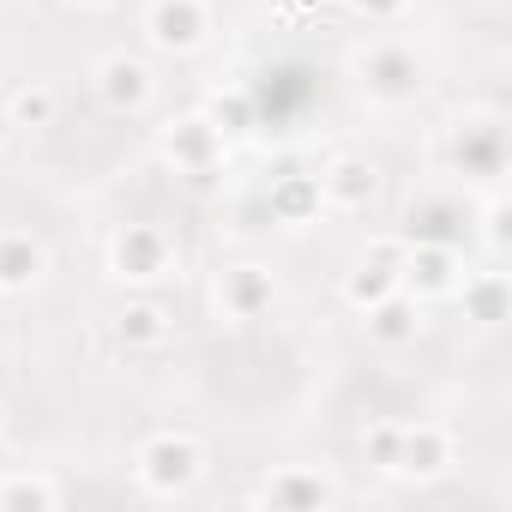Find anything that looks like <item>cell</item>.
Wrapping results in <instances>:
<instances>
[{"mask_svg":"<svg viewBox=\"0 0 512 512\" xmlns=\"http://www.w3.org/2000/svg\"><path fill=\"white\" fill-rule=\"evenodd\" d=\"M205 476V446L187 434V428H157L133 446V482L151 494V500H175L187 494L193 482Z\"/></svg>","mask_w":512,"mask_h":512,"instance_id":"obj_1","label":"cell"},{"mask_svg":"<svg viewBox=\"0 0 512 512\" xmlns=\"http://www.w3.org/2000/svg\"><path fill=\"white\" fill-rule=\"evenodd\" d=\"M169 266H175V241H169V229H157V223H121L115 229V241H109V272L121 278V284H157V278H169Z\"/></svg>","mask_w":512,"mask_h":512,"instance_id":"obj_2","label":"cell"},{"mask_svg":"<svg viewBox=\"0 0 512 512\" xmlns=\"http://www.w3.org/2000/svg\"><path fill=\"white\" fill-rule=\"evenodd\" d=\"M464 278V260L452 241H404V266H398V290H410L416 302H440L452 296Z\"/></svg>","mask_w":512,"mask_h":512,"instance_id":"obj_3","label":"cell"},{"mask_svg":"<svg viewBox=\"0 0 512 512\" xmlns=\"http://www.w3.org/2000/svg\"><path fill=\"white\" fill-rule=\"evenodd\" d=\"M272 308H278V272L272 266H253V260L223 266V278H217V314L223 320L247 326V320H266Z\"/></svg>","mask_w":512,"mask_h":512,"instance_id":"obj_4","label":"cell"},{"mask_svg":"<svg viewBox=\"0 0 512 512\" xmlns=\"http://www.w3.org/2000/svg\"><path fill=\"white\" fill-rule=\"evenodd\" d=\"M205 37H211V7H205V0H151L145 43L157 55H193Z\"/></svg>","mask_w":512,"mask_h":512,"instance_id":"obj_5","label":"cell"},{"mask_svg":"<svg viewBox=\"0 0 512 512\" xmlns=\"http://www.w3.org/2000/svg\"><path fill=\"white\" fill-rule=\"evenodd\" d=\"M398 266H404V235H380V241H368V253L344 272V302H350L356 314L374 308L380 296L398 290Z\"/></svg>","mask_w":512,"mask_h":512,"instance_id":"obj_6","label":"cell"},{"mask_svg":"<svg viewBox=\"0 0 512 512\" xmlns=\"http://www.w3.org/2000/svg\"><path fill=\"white\" fill-rule=\"evenodd\" d=\"M223 151H229V139L217 133V121H211L205 109L163 127V157H169L181 175H211V169L223 163Z\"/></svg>","mask_w":512,"mask_h":512,"instance_id":"obj_7","label":"cell"},{"mask_svg":"<svg viewBox=\"0 0 512 512\" xmlns=\"http://www.w3.org/2000/svg\"><path fill=\"white\" fill-rule=\"evenodd\" d=\"M452 464H458L452 428H440V422H404L398 470H392V476H404V482H434V476H446Z\"/></svg>","mask_w":512,"mask_h":512,"instance_id":"obj_8","label":"cell"},{"mask_svg":"<svg viewBox=\"0 0 512 512\" xmlns=\"http://www.w3.org/2000/svg\"><path fill=\"white\" fill-rule=\"evenodd\" d=\"M97 97H103L115 115H145L151 97H157L151 61H139V55H103V61H97Z\"/></svg>","mask_w":512,"mask_h":512,"instance_id":"obj_9","label":"cell"},{"mask_svg":"<svg viewBox=\"0 0 512 512\" xmlns=\"http://www.w3.org/2000/svg\"><path fill=\"white\" fill-rule=\"evenodd\" d=\"M362 85H368V97H380V103H410V97L422 91V67H416V55H410L404 43H374V49L362 55Z\"/></svg>","mask_w":512,"mask_h":512,"instance_id":"obj_10","label":"cell"},{"mask_svg":"<svg viewBox=\"0 0 512 512\" xmlns=\"http://www.w3.org/2000/svg\"><path fill=\"white\" fill-rule=\"evenodd\" d=\"M314 181H320V205H326V211H368L374 193H380V169H374L368 157H350V151L332 157Z\"/></svg>","mask_w":512,"mask_h":512,"instance_id":"obj_11","label":"cell"},{"mask_svg":"<svg viewBox=\"0 0 512 512\" xmlns=\"http://www.w3.org/2000/svg\"><path fill=\"white\" fill-rule=\"evenodd\" d=\"M49 272V247L31 229H0V296H31Z\"/></svg>","mask_w":512,"mask_h":512,"instance_id":"obj_12","label":"cell"},{"mask_svg":"<svg viewBox=\"0 0 512 512\" xmlns=\"http://www.w3.org/2000/svg\"><path fill=\"white\" fill-rule=\"evenodd\" d=\"M362 326H368V344H380V350H404V344H416L422 338V302L410 296V290H392V296H380L374 308H362Z\"/></svg>","mask_w":512,"mask_h":512,"instance_id":"obj_13","label":"cell"},{"mask_svg":"<svg viewBox=\"0 0 512 512\" xmlns=\"http://www.w3.org/2000/svg\"><path fill=\"white\" fill-rule=\"evenodd\" d=\"M452 157H458V169L464 175H500L506 169V133H500V121H476V127H458L452 133Z\"/></svg>","mask_w":512,"mask_h":512,"instance_id":"obj_14","label":"cell"},{"mask_svg":"<svg viewBox=\"0 0 512 512\" xmlns=\"http://www.w3.org/2000/svg\"><path fill=\"white\" fill-rule=\"evenodd\" d=\"M452 296L464 302V320H476V326H500L506 308H512V284H506V272H464Z\"/></svg>","mask_w":512,"mask_h":512,"instance_id":"obj_15","label":"cell"},{"mask_svg":"<svg viewBox=\"0 0 512 512\" xmlns=\"http://www.w3.org/2000/svg\"><path fill=\"white\" fill-rule=\"evenodd\" d=\"M169 338H175V320H169L163 302H127L115 314V344L121 350H163Z\"/></svg>","mask_w":512,"mask_h":512,"instance_id":"obj_16","label":"cell"},{"mask_svg":"<svg viewBox=\"0 0 512 512\" xmlns=\"http://www.w3.org/2000/svg\"><path fill=\"white\" fill-rule=\"evenodd\" d=\"M67 494L43 470H0V512H55Z\"/></svg>","mask_w":512,"mask_h":512,"instance_id":"obj_17","label":"cell"},{"mask_svg":"<svg viewBox=\"0 0 512 512\" xmlns=\"http://www.w3.org/2000/svg\"><path fill=\"white\" fill-rule=\"evenodd\" d=\"M7 121H13L19 133H43V127H55V121H61V91H55L49 79H31V85L7 91Z\"/></svg>","mask_w":512,"mask_h":512,"instance_id":"obj_18","label":"cell"},{"mask_svg":"<svg viewBox=\"0 0 512 512\" xmlns=\"http://www.w3.org/2000/svg\"><path fill=\"white\" fill-rule=\"evenodd\" d=\"M266 506H338V488L320 476V470H278L266 488H260Z\"/></svg>","mask_w":512,"mask_h":512,"instance_id":"obj_19","label":"cell"},{"mask_svg":"<svg viewBox=\"0 0 512 512\" xmlns=\"http://www.w3.org/2000/svg\"><path fill=\"white\" fill-rule=\"evenodd\" d=\"M326 205H320V181L314 175H278L272 181V217L278 223H290V229H302V223H314Z\"/></svg>","mask_w":512,"mask_h":512,"instance_id":"obj_20","label":"cell"},{"mask_svg":"<svg viewBox=\"0 0 512 512\" xmlns=\"http://www.w3.org/2000/svg\"><path fill=\"white\" fill-rule=\"evenodd\" d=\"M452 217H458V211H452L446 199H422V205L404 211V241H452V247H458Z\"/></svg>","mask_w":512,"mask_h":512,"instance_id":"obj_21","label":"cell"},{"mask_svg":"<svg viewBox=\"0 0 512 512\" xmlns=\"http://www.w3.org/2000/svg\"><path fill=\"white\" fill-rule=\"evenodd\" d=\"M398 440H404V422H368V434H362V458H368L380 476H392V470H398Z\"/></svg>","mask_w":512,"mask_h":512,"instance_id":"obj_22","label":"cell"},{"mask_svg":"<svg viewBox=\"0 0 512 512\" xmlns=\"http://www.w3.org/2000/svg\"><path fill=\"white\" fill-rule=\"evenodd\" d=\"M205 115L217 121L223 139H229V133H247V127H253V97H247V91H217Z\"/></svg>","mask_w":512,"mask_h":512,"instance_id":"obj_23","label":"cell"},{"mask_svg":"<svg viewBox=\"0 0 512 512\" xmlns=\"http://www.w3.org/2000/svg\"><path fill=\"white\" fill-rule=\"evenodd\" d=\"M482 241H488L494 253L506 247V205H500V199H488V211H482Z\"/></svg>","mask_w":512,"mask_h":512,"instance_id":"obj_24","label":"cell"},{"mask_svg":"<svg viewBox=\"0 0 512 512\" xmlns=\"http://www.w3.org/2000/svg\"><path fill=\"white\" fill-rule=\"evenodd\" d=\"M350 7L362 13V19H374V25H386V19H398L410 0H350Z\"/></svg>","mask_w":512,"mask_h":512,"instance_id":"obj_25","label":"cell"},{"mask_svg":"<svg viewBox=\"0 0 512 512\" xmlns=\"http://www.w3.org/2000/svg\"><path fill=\"white\" fill-rule=\"evenodd\" d=\"M67 7H79V13H103V7H115V0H67Z\"/></svg>","mask_w":512,"mask_h":512,"instance_id":"obj_26","label":"cell"},{"mask_svg":"<svg viewBox=\"0 0 512 512\" xmlns=\"http://www.w3.org/2000/svg\"><path fill=\"white\" fill-rule=\"evenodd\" d=\"M290 7H296V13H320V7H326V0H290Z\"/></svg>","mask_w":512,"mask_h":512,"instance_id":"obj_27","label":"cell"},{"mask_svg":"<svg viewBox=\"0 0 512 512\" xmlns=\"http://www.w3.org/2000/svg\"><path fill=\"white\" fill-rule=\"evenodd\" d=\"M0 470H7V434H0Z\"/></svg>","mask_w":512,"mask_h":512,"instance_id":"obj_28","label":"cell"},{"mask_svg":"<svg viewBox=\"0 0 512 512\" xmlns=\"http://www.w3.org/2000/svg\"><path fill=\"white\" fill-rule=\"evenodd\" d=\"M0 163H7V145H0Z\"/></svg>","mask_w":512,"mask_h":512,"instance_id":"obj_29","label":"cell"}]
</instances>
